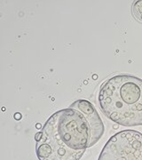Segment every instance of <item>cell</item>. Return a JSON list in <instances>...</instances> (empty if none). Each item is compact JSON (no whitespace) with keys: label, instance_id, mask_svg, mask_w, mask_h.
<instances>
[{"label":"cell","instance_id":"obj_1","mask_svg":"<svg viewBox=\"0 0 142 160\" xmlns=\"http://www.w3.org/2000/svg\"><path fill=\"white\" fill-rule=\"evenodd\" d=\"M36 143L39 160H80L89 148L90 127L79 110L61 109L48 118Z\"/></svg>","mask_w":142,"mask_h":160},{"label":"cell","instance_id":"obj_2","mask_svg":"<svg viewBox=\"0 0 142 160\" xmlns=\"http://www.w3.org/2000/svg\"><path fill=\"white\" fill-rule=\"evenodd\" d=\"M108 119L123 126H142V79L129 74L114 76L103 83L98 96Z\"/></svg>","mask_w":142,"mask_h":160},{"label":"cell","instance_id":"obj_3","mask_svg":"<svg viewBox=\"0 0 142 160\" xmlns=\"http://www.w3.org/2000/svg\"><path fill=\"white\" fill-rule=\"evenodd\" d=\"M98 160H142V133L124 130L105 144Z\"/></svg>","mask_w":142,"mask_h":160},{"label":"cell","instance_id":"obj_4","mask_svg":"<svg viewBox=\"0 0 142 160\" xmlns=\"http://www.w3.org/2000/svg\"><path fill=\"white\" fill-rule=\"evenodd\" d=\"M68 108L75 109L82 112L88 122L90 127V143L89 148L95 145L104 133V125L101 118L98 114L94 106L90 102L85 100H77Z\"/></svg>","mask_w":142,"mask_h":160},{"label":"cell","instance_id":"obj_5","mask_svg":"<svg viewBox=\"0 0 142 160\" xmlns=\"http://www.w3.org/2000/svg\"><path fill=\"white\" fill-rule=\"evenodd\" d=\"M131 13L138 22L142 23V0L133 2L131 6Z\"/></svg>","mask_w":142,"mask_h":160},{"label":"cell","instance_id":"obj_6","mask_svg":"<svg viewBox=\"0 0 142 160\" xmlns=\"http://www.w3.org/2000/svg\"><path fill=\"white\" fill-rule=\"evenodd\" d=\"M42 137V132L40 131L38 132H37L36 133V135H35V140H36V142H38L40 139Z\"/></svg>","mask_w":142,"mask_h":160},{"label":"cell","instance_id":"obj_7","mask_svg":"<svg viewBox=\"0 0 142 160\" xmlns=\"http://www.w3.org/2000/svg\"><path fill=\"white\" fill-rule=\"evenodd\" d=\"M41 127H42V126H41V124H40V123L37 124V129H40Z\"/></svg>","mask_w":142,"mask_h":160}]
</instances>
